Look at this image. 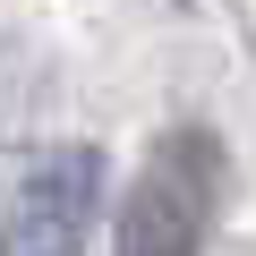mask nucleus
I'll list each match as a JSON object with an SVG mask.
<instances>
[{"instance_id": "nucleus-1", "label": "nucleus", "mask_w": 256, "mask_h": 256, "mask_svg": "<svg viewBox=\"0 0 256 256\" xmlns=\"http://www.w3.org/2000/svg\"><path fill=\"white\" fill-rule=\"evenodd\" d=\"M205 230H214V137L205 128H171L146 154L128 205H120L111 256H196Z\"/></svg>"}, {"instance_id": "nucleus-2", "label": "nucleus", "mask_w": 256, "mask_h": 256, "mask_svg": "<svg viewBox=\"0 0 256 256\" xmlns=\"http://www.w3.org/2000/svg\"><path fill=\"white\" fill-rule=\"evenodd\" d=\"M94 214H102V154L60 146L18 180L9 214H0V256H86Z\"/></svg>"}]
</instances>
